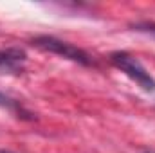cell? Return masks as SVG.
<instances>
[{"instance_id": "6da1fadb", "label": "cell", "mask_w": 155, "mask_h": 153, "mask_svg": "<svg viewBox=\"0 0 155 153\" xmlns=\"http://www.w3.org/2000/svg\"><path fill=\"white\" fill-rule=\"evenodd\" d=\"M33 45L38 47V49H41V50H45V52L58 54V56H61V58H65V60H71V61L79 63V65H85V67L96 65V61L92 60V56H90L87 50L79 49L76 45L69 43V41L54 38V36H47V34L36 36V38H33Z\"/></svg>"}, {"instance_id": "7a4b0ae2", "label": "cell", "mask_w": 155, "mask_h": 153, "mask_svg": "<svg viewBox=\"0 0 155 153\" xmlns=\"http://www.w3.org/2000/svg\"><path fill=\"white\" fill-rule=\"evenodd\" d=\"M110 61H112V65H114L116 69H119L121 72H124L132 81H135L143 90H146V92H155L153 76L143 67V63H141L135 56H132V54H128V52H124V50H117V52H112V54H110Z\"/></svg>"}, {"instance_id": "3957f363", "label": "cell", "mask_w": 155, "mask_h": 153, "mask_svg": "<svg viewBox=\"0 0 155 153\" xmlns=\"http://www.w3.org/2000/svg\"><path fill=\"white\" fill-rule=\"evenodd\" d=\"M25 52L22 49H0V74H18L24 70Z\"/></svg>"}, {"instance_id": "277c9868", "label": "cell", "mask_w": 155, "mask_h": 153, "mask_svg": "<svg viewBox=\"0 0 155 153\" xmlns=\"http://www.w3.org/2000/svg\"><path fill=\"white\" fill-rule=\"evenodd\" d=\"M0 108L11 110V112H15V114L18 115V117H25V119H31V117H29L31 114H29L27 110H24V108H22V105H18L15 99L7 97V96H4V94H0Z\"/></svg>"}, {"instance_id": "5b68a950", "label": "cell", "mask_w": 155, "mask_h": 153, "mask_svg": "<svg viewBox=\"0 0 155 153\" xmlns=\"http://www.w3.org/2000/svg\"><path fill=\"white\" fill-rule=\"evenodd\" d=\"M132 27L135 31L148 33V34H153L155 36V22H137V24H132Z\"/></svg>"}, {"instance_id": "8992f818", "label": "cell", "mask_w": 155, "mask_h": 153, "mask_svg": "<svg viewBox=\"0 0 155 153\" xmlns=\"http://www.w3.org/2000/svg\"><path fill=\"white\" fill-rule=\"evenodd\" d=\"M0 153H13V151H7V150H0Z\"/></svg>"}, {"instance_id": "52a82bcc", "label": "cell", "mask_w": 155, "mask_h": 153, "mask_svg": "<svg viewBox=\"0 0 155 153\" xmlns=\"http://www.w3.org/2000/svg\"><path fill=\"white\" fill-rule=\"evenodd\" d=\"M146 153H155V151H146Z\"/></svg>"}]
</instances>
